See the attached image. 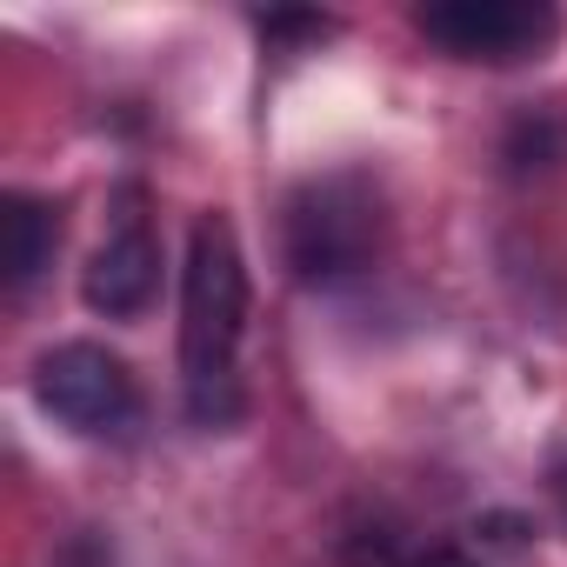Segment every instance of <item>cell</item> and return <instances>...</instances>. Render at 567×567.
Here are the masks:
<instances>
[{
  "instance_id": "3",
  "label": "cell",
  "mask_w": 567,
  "mask_h": 567,
  "mask_svg": "<svg viewBox=\"0 0 567 567\" xmlns=\"http://www.w3.org/2000/svg\"><path fill=\"white\" fill-rule=\"evenodd\" d=\"M34 394L74 434H127L134 414H141V388H134L127 361L107 354L101 341H61V348H48L34 361Z\"/></svg>"
},
{
  "instance_id": "2",
  "label": "cell",
  "mask_w": 567,
  "mask_h": 567,
  "mask_svg": "<svg viewBox=\"0 0 567 567\" xmlns=\"http://www.w3.org/2000/svg\"><path fill=\"white\" fill-rule=\"evenodd\" d=\"M381 247V194L361 174H328L308 181L288 200V260L308 280H334L368 267Z\"/></svg>"
},
{
  "instance_id": "7",
  "label": "cell",
  "mask_w": 567,
  "mask_h": 567,
  "mask_svg": "<svg viewBox=\"0 0 567 567\" xmlns=\"http://www.w3.org/2000/svg\"><path fill=\"white\" fill-rule=\"evenodd\" d=\"M408 567H474V560L454 554V547H434V554H421V560H408Z\"/></svg>"
},
{
  "instance_id": "1",
  "label": "cell",
  "mask_w": 567,
  "mask_h": 567,
  "mask_svg": "<svg viewBox=\"0 0 567 567\" xmlns=\"http://www.w3.org/2000/svg\"><path fill=\"white\" fill-rule=\"evenodd\" d=\"M240 334H247V260L227 214H200L181 267V374L200 427L240 414Z\"/></svg>"
},
{
  "instance_id": "5",
  "label": "cell",
  "mask_w": 567,
  "mask_h": 567,
  "mask_svg": "<svg viewBox=\"0 0 567 567\" xmlns=\"http://www.w3.org/2000/svg\"><path fill=\"white\" fill-rule=\"evenodd\" d=\"M161 295V240L141 214H121V227L94 247L81 274V301L107 321H141Z\"/></svg>"
},
{
  "instance_id": "6",
  "label": "cell",
  "mask_w": 567,
  "mask_h": 567,
  "mask_svg": "<svg viewBox=\"0 0 567 567\" xmlns=\"http://www.w3.org/2000/svg\"><path fill=\"white\" fill-rule=\"evenodd\" d=\"M54 247H61V214L41 194L0 200V274H8V288H34L54 267Z\"/></svg>"
},
{
  "instance_id": "4",
  "label": "cell",
  "mask_w": 567,
  "mask_h": 567,
  "mask_svg": "<svg viewBox=\"0 0 567 567\" xmlns=\"http://www.w3.org/2000/svg\"><path fill=\"white\" fill-rule=\"evenodd\" d=\"M414 28L454 61L514 68V61H534L560 34V14L547 0H434V8L414 14Z\"/></svg>"
}]
</instances>
